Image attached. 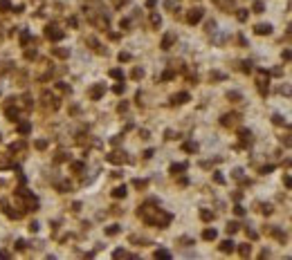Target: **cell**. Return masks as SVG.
<instances>
[{"instance_id":"cell-32","label":"cell","mask_w":292,"mask_h":260,"mask_svg":"<svg viewBox=\"0 0 292 260\" xmlns=\"http://www.w3.org/2000/svg\"><path fill=\"white\" fill-rule=\"evenodd\" d=\"M272 121H274L276 126H281V123H283V117H281V114H274V117H272Z\"/></svg>"},{"instance_id":"cell-11","label":"cell","mask_w":292,"mask_h":260,"mask_svg":"<svg viewBox=\"0 0 292 260\" xmlns=\"http://www.w3.org/2000/svg\"><path fill=\"white\" fill-rule=\"evenodd\" d=\"M112 197H126V186H117L112 191Z\"/></svg>"},{"instance_id":"cell-20","label":"cell","mask_w":292,"mask_h":260,"mask_svg":"<svg viewBox=\"0 0 292 260\" xmlns=\"http://www.w3.org/2000/svg\"><path fill=\"white\" fill-rule=\"evenodd\" d=\"M159 23H162V18H159L157 14H153V16H150V25H155V27H159Z\"/></svg>"},{"instance_id":"cell-8","label":"cell","mask_w":292,"mask_h":260,"mask_svg":"<svg viewBox=\"0 0 292 260\" xmlns=\"http://www.w3.org/2000/svg\"><path fill=\"white\" fill-rule=\"evenodd\" d=\"M236 119H238V114H225L220 123H222V126H231V123L236 121Z\"/></svg>"},{"instance_id":"cell-13","label":"cell","mask_w":292,"mask_h":260,"mask_svg":"<svg viewBox=\"0 0 292 260\" xmlns=\"http://www.w3.org/2000/svg\"><path fill=\"white\" fill-rule=\"evenodd\" d=\"M182 148H184L186 152H195V150H198V143H193V141H186Z\"/></svg>"},{"instance_id":"cell-28","label":"cell","mask_w":292,"mask_h":260,"mask_svg":"<svg viewBox=\"0 0 292 260\" xmlns=\"http://www.w3.org/2000/svg\"><path fill=\"white\" fill-rule=\"evenodd\" d=\"M261 211H263L265 215H270V213H272V204H263V206H261Z\"/></svg>"},{"instance_id":"cell-35","label":"cell","mask_w":292,"mask_h":260,"mask_svg":"<svg viewBox=\"0 0 292 260\" xmlns=\"http://www.w3.org/2000/svg\"><path fill=\"white\" fill-rule=\"evenodd\" d=\"M9 7H11V5H9V2H7V0H2V2H0V11H7V9H9Z\"/></svg>"},{"instance_id":"cell-9","label":"cell","mask_w":292,"mask_h":260,"mask_svg":"<svg viewBox=\"0 0 292 260\" xmlns=\"http://www.w3.org/2000/svg\"><path fill=\"white\" fill-rule=\"evenodd\" d=\"M220 251H225V253L234 251V242H231V240H225V242H220Z\"/></svg>"},{"instance_id":"cell-40","label":"cell","mask_w":292,"mask_h":260,"mask_svg":"<svg viewBox=\"0 0 292 260\" xmlns=\"http://www.w3.org/2000/svg\"><path fill=\"white\" fill-rule=\"evenodd\" d=\"M81 168H83L81 161H74V164H72V170H81Z\"/></svg>"},{"instance_id":"cell-29","label":"cell","mask_w":292,"mask_h":260,"mask_svg":"<svg viewBox=\"0 0 292 260\" xmlns=\"http://www.w3.org/2000/svg\"><path fill=\"white\" fill-rule=\"evenodd\" d=\"M112 256H115V258H126L128 253L124 251V249H117V251H115V253H112Z\"/></svg>"},{"instance_id":"cell-45","label":"cell","mask_w":292,"mask_h":260,"mask_svg":"<svg viewBox=\"0 0 292 260\" xmlns=\"http://www.w3.org/2000/svg\"><path fill=\"white\" fill-rule=\"evenodd\" d=\"M247 236L254 240V238H258V233H256V231H252V229H247Z\"/></svg>"},{"instance_id":"cell-15","label":"cell","mask_w":292,"mask_h":260,"mask_svg":"<svg viewBox=\"0 0 292 260\" xmlns=\"http://www.w3.org/2000/svg\"><path fill=\"white\" fill-rule=\"evenodd\" d=\"M182 170H186V164H173L171 166V173H182Z\"/></svg>"},{"instance_id":"cell-10","label":"cell","mask_w":292,"mask_h":260,"mask_svg":"<svg viewBox=\"0 0 292 260\" xmlns=\"http://www.w3.org/2000/svg\"><path fill=\"white\" fill-rule=\"evenodd\" d=\"M216 236H218V233H216V229H204V233H202L204 240H216Z\"/></svg>"},{"instance_id":"cell-1","label":"cell","mask_w":292,"mask_h":260,"mask_svg":"<svg viewBox=\"0 0 292 260\" xmlns=\"http://www.w3.org/2000/svg\"><path fill=\"white\" fill-rule=\"evenodd\" d=\"M202 20V9L200 7H195V9H191L189 14H186V23L189 25H195V23H200Z\"/></svg>"},{"instance_id":"cell-47","label":"cell","mask_w":292,"mask_h":260,"mask_svg":"<svg viewBox=\"0 0 292 260\" xmlns=\"http://www.w3.org/2000/svg\"><path fill=\"white\" fill-rule=\"evenodd\" d=\"M157 5V0H146V7H150V9H153Z\"/></svg>"},{"instance_id":"cell-42","label":"cell","mask_w":292,"mask_h":260,"mask_svg":"<svg viewBox=\"0 0 292 260\" xmlns=\"http://www.w3.org/2000/svg\"><path fill=\"white\" fill-rule=\"evenodd\" d=\"M164 7H166V9H175V2H173V0H166Z\"/></svg>"},{"instance_id":"cell-14","label":"cell","mask_w":292,"mask_h":260,"mask_svg":"<svg viewBox=\"0 0 292 260\" xmlns=\"http://www.w3.org/2000/svg\"><path fill=\"white\" fill-rule=\"evenodd\" d=\"M238 253H240V256H249V253H252V247H249V245H240V247H238Z\"/></svg>"},{"instance_id":"cell-49","label":"cell","mask_w":292,"mask_h":260,"mask_svg":"<svg viewBox=\"0 0 292 260\" xmlns=\"http://www.w3.org/2000/svg\"><path fill=\"white\" fill-rule=\"evenodd\" d=\"M288 38H290V41H292V27H290V32H288Z\"/></svg>"},{"instance_id":"cell-41","label":"cell","mask_w":292,"mask_h":260,"mask_svg":"<svg viewBox=\"0 0 292 260\" xmlns=\"http://www.w3.org/2000/svg\"><path fill=\"white\" fill-rule=\"evenodd\" d=\"M124 90H126V85H121V83H119V85H115V92H117V94H121Z\"/></svg>"},{"instance_id":"cell-23","label":"cell","mask_w":292,"mask_h":260,"mask_svg":"<svg viewBox=\"0 0 292 260\" xmlns=\"http://www.w3.org/2000/svg\"><path fill=\"white\" fill-rule=\"evenodd\" d=\"M227 231H229V233H236V231H238V222H229L227 224Z\"/></svg>"},{"instance_id":"cell-22","label":"cell","mask_w":292,"mask_h":260,"mask_svg":"<svg viewBox=\"0 0 292 260\" xmlns=\"http://www.w3.org/2000/svg\"><path fill=\"white\" fill-rule=\"evenodd\" d=\"M18 130H20L23 134H27V132L32 130V126H29V123H20V126H18Z\"/></svg>"},{"instance_id":"cell-31","label":"cell","mask_w":292,"mask_h":260,"mask_svg":"<svg viewBox=\"0 0 292 260\" xmlns=\"http://www.w3.org/2000/svg\"><path fill=\"white\" fill-rule=\"evenodd\" d=\"M36 148H38V150H43V148H47V141H43V139H38V141H36Z\"/></svg>"},{"instance_id":"cell-7","label":"cell","mask_w":292,"mask_h":260,"mask_svg":"<svg viewBox=\"0 0 292 260\" xmlns=\"http://www.w3.org/2000/svg\"><path fill=\"white\" fill-rule=\"evenodd\" d=\"M171 101H173V103H186V101H189V92H180V94H175Z\"/></svg>"},{"instance_id":"cell-16","label":"cell","mask_w":292,"mask_h":260,"mask_svg":"<svg viewBox=\"0 0 292 260\" xmlns=\"http://www.w3.org/2000/svg\"><path fill=\"white\" fill-rule=\"evenodd\" d=\"M133 186H135V188H146V186H148V182H146V179H135V182H133Z\"/></svg>"},{"instance_id":"cell-37","label":"cell","mask_w":292,"mask_h":260,"mask_svg":"<svg viewBox=\"0 0 292 260\" xmlns=\"http://www.w3.org/2000/svg\"><path fill=\"white\" fill-rule=\"evenodd\" d=\"M272 170H274V166H263V168H261L263 175H267V173H272Z\"/></svg>"},{"instance_id":"cell-43","label":"cell","mask_w":292,"mask_h":260,"mask_svg":"<svg viewBox=\"0 0 292 260\" xmlns=\"http://www.w3.org/2000/svg\"><path fill=\"white\" fill-rule=\"evenodd\" d=\"M227 97H229V99H234V101H236V99H240V94H238V92H229Z\"/></svg>"},{"instance_id":"cell-24","label":"cell","mask_w":292,"mask_h":260,"mask_svg":"<svg viewBox=\"0 0 292 260\" xmlns=\"http://www.w3.org/2000/svg\"><path fill=\"white\" fill-rule=\"evenodd\" d=\"M281 59H283V61H292V52L290 50H283V52H281Z\"/></svg>"},{"instance_id":"cell-46","label":"cell","mask_w":292,"mask_h":260,"mask_svg":"<svg viewBox=\"0 0 292 260\" xmlns=\"http://www.w3.org/2000/svg\"><path fill=\"white\" fill-rule=\"evenodd\" d=\"M68 159V155H65V152H59V157H56V161H65Z\"/></svg>"},{"instance_id":"cell-3","label":"cell","mask_w":292,"mask_h":260,"mask_svg":"<svg viewBox=\"0 0 292 260\" xmlns=\"http://www.w3.org/2000/svg\"><path fill=\"white\" fill-rule=\"evenodd\" d=\"M103 92H106V85H101V83H99V85H95V88L90 90V97L97 101V99H101V94H103Z\"/></svg>"},{"instance_id":"cell-36","label":"cell","mask_w":292,"mask_h":260,"mask_svg":"<svg viewBox=\"0 0 292 260\" xmlns=\"http://www.w3.org/2000/svg\"><path fill=\"white\" fill-rule=\"evenodd\" d=\"M254 11L261 14V11H263V2H254Z\"/></svg>"},{"instance_id":"cell-48","label":"cell","mask_w":292,"mask_h":260,"mask_svg":"<svg viewBox=\"0 0 292 260\" xmlns=\"http://www.w3.org/2000/svg\"><path fill=\"white\" fill-rule=\"evenodd\" d=\"M283 182H285V186H292V177H285Z\"/></svg>"},{"instance_id":"cell-4","label":"cell","mask_w":292,"mask_h":260,"mask_svg":"<svg viewBox=\"0 0 292 260\" xmlns=\"http://www.w3.org/2000/svg\"><path fill=\"white\" fill-rule=\"evenodd\" d=\"M254 32H256L258 36H267V34H272V25H256Z\"/></svg>"},{"instance_id":"cell-6","label":"cell","mask_w":292,"mask_h":260,"mask_svg":"<svg viewBox=\"0 0 292 260\" xmlns=\"http://www.w3.org/2000/svg\"><path fill=\"white\" fill-rule=\"evenodd\" d=\"M173 41H175V36H173V34H166V36L162 38V50H168V47L173 45Z\"/></svg>"},{"instance_id":"cell-2","label":"cell","mask_w":292,"mask_h":260,"mask_svg":"<svg viewBox=\"0 0 292 260\" xmlns=\"http://www.w3.org/2000/svg\"><path fill=\"white\" fill-rule=\"evenodd\" d=\"M45 36H47L50 41H61V38H63V32L59 29V27L50 25V27H45Z\"/></svg>"},{"instance_id":"cell-12","label":"cell","mask_w":292,"mask_h":260,"mask_svg":"<svg viewBox=\"0 0 292 260\" xmlns=\"http://www.w3.org/2000/svg\"><path fill=\"white\" fill-rule=\"evenodd\" d=\"M200 218L204 220V222H209V220H213V213H211V211H207V209H202L200 211Z\"/></svg>"},{"instance_id":"cell-17","label":"cell","mask_w":292,"mask_h":260,"mask_svg":"<svg viewBox=\"0 0 292 260\" xmlns=\"http://www.w3.org/2000/svg\"><path fill=\"white\" fill-rule=\"evenodd\" d=\"M155 258H171V253H168L166 249H157V251H155Z\"/></svg>"},{"instance_id":"cell-21","label":"cell","mask_w":292,"mask_h":260,"mask_svg":"<svg viewBox=\"0 0 292 260\" xmlns=\"http://www.w3.org/2000/svg\"><path fill=\"white\" fill-rule=\"evenodd\" d=\"M106 233H108V236H115V233H119V227H117V224L108 227V229H106Z\"/></svg>"},{"instance_id":"cell-38","label":"cell","mask_w":292,"mask_h":260,"mask_svg":"<svg viewBox=\"0 0 292 260\" xmlns=\"http://www.w3.org/2000/svg\"><path fill=\"white\" fill-rule=\"evenodd\" d=\"M281 94H292V88L290 85H283V88H281Z\"/></svg>"},{"instance_id":"cell-33","label":"cell","mask_w":292,"mask_h":260,"mask_svg":"<svg viewBox=\"0 0 292 260\" xmlns=\"http://www.w3.org/2000/svg\"><path fill=\"white\" fill-rule=\"evenodd\" d=\"M142 76H144V72L139 70V67H137V70H133V79H142Z\"/></svg>"},{"instance_id":"cell-39","label":"cell","mask_w":292,"mask_h":260,"mask_svg":"<svg viewBox=\"0 0 292 260\" xmlns=\"http://www.w3.org/2000/svg\"><path fill=\"white\" fill-rule=\"evenodd\" d=\"M119 61H130V54H126V52H121V54H119Z\"/></svg>"},{"instance_id":"cell-26","label":"cell","mask_w":292,"mask_h":260,"mask_svg":"<svg viewBox=\"0 0 292 260\" xmlns=\"http://www.w3.org/2000/svg\"><path fill=\"white\" fill-rule=\"evenodd\" d=\"M281 143H283V146H288V148H292V139L288 137V134H285V137H281Z\"/></svg>"},{"instance_id":"cell-5","label":"cell","mask_w":292,"mask_h":260,"mask_svg":"<svg viewBox=\"0 0 292 260\" xmlns=\"http://www.w3.org/2000/svg\"><path fill=\"white\" fill-rule=\"evenodd\" d=\"M108 161H112V164H121V161H124V152H110V155H108Z\"/></svg>"},{"instance_id":"cell-34","label":"cell","mask_w":292,"mask_h":260,"mask_svg":"<svg viewBox=\"0 0 292 260\" xmlns=\"http://www.w3.org/2000/svg\"><path fill=\"white\" fill-rule=\"evenodd\" d=\"M234 211H236V215H245V209H243L240 204H236V206H234Z\"/></svg>"},{"instance_id":"cell-30","label":"cell","mask_w":292,"mask_h":260,"mask_svg":"<svg viewBox=\"0 0 292 260\" xmlns=\"http://www.w3.org/2000/svg\"><path fill=\"white\" fill-rule=\"evenodd\" d=\"M56 52V56H61V59H65V56H70V52L68 50H54Z\"/></svg>"},{"instance_id":"cell-27","label":"cell","mask_w":292,"mask_h":260,"mask_svg":"<svg viewBox=\"0 0 292 260\" xmlns=\"http://www.w3.org/2000/svg\"><path fill=\"white\" fill-rule=\"evenodd\" d=\"M213 182H216V184H225V177L220 175V173H216V175H213Z\"/></svg>"},{"instance_id":"cell-25","label":"cell","mask_w":292,"mask_h":260,"mask_svg":"<svg viewBox=\"0 0 292 260\" xmlns=\"http://www.w3.org/2000/svg\"><path fill=\"white\" fill-rule=\"evenodd\" d=\"M238 20H247V9H238Z\"/></svg>"},{"instance_id":"cell-18","label":"cell","mask_w":292,"mask_h":260,"mask_svg":"<svg viewBox=\"0 0 292 260\" xmlns=\"http://www.w3.org/2000/svg\"><path fill=\"white\" fill-rule=\"evenodd\" d=\"M240 139L243 141H252V132L249 130H240Z\"/></svg>"},{"instance_id":"cell-19","label":"cell","mask_w":292,"mask_h":260,"mask_svg":"<svg viewBox=\"0 0 292 260\" xmlns=\"http://www.w3.org/2000/svg\"><path fill=\"white\" fill-rule=\"evenodd\" d=\"M110 76L112 79H124V72L121 70H110Z\"/></svg>"},{"instance_id":"cell-44","label":"cell","mask_w":292,"mask_h":260,"mask_svg":"<svg viewBox=\"0 0 292 260\" xmlns=\"http://www.w3.org/2000/svg\"><path fill=\"white\" fill-rule=\"evenodd\" d=\"M234 177L240 179V177H243V170H240V168H236V170H234Z\"/></svg>"}]
</instances>
